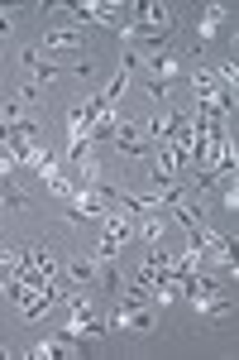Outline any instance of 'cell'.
<instances>
[{"label":"cell","mask_w":239,"mask_h":360,"mask_svg":"<svg viewBox=\"0 0 239 360\" xmlns=\"http://www.w3.org/2000/svg\"><path fill=\"white\" fill-rule=\"evenodd\" d=\"M110 332H153V303L125 298V303L110 312Z\"/></svg>","instance_id":"obj_1"},{"label":"cell","mask_w":239,"mask_h":360,"mask_svg":"<svg viewBox=\"0 0 239 360\" xmlns=\"http://www.w3.org/2000/svg\"><path fill=\"white\" fill-rule=\"evenodd\" d=\"M115 144H120V154H130V159H139V154L149 149V139H144V130H139V125H125V120L115 125Z\"/></svg>","instance_id":"obj_2"},{"label":"cell","mask_w":239,"mask_h":360,"mask_svg":"<svg viewBox=\"0 0 239 360\" xmlns=\"http://www.w3.org/2000/svg\"><path fill=\"white\" fill-rule=\"evenodd\" d=\"M149 63V82H172V77H182V63L172 53H153V58H144Z\"/></svg>","instance_id":"obj_3"},{"label":"cell","mask_w":239,"mask_h":360,"mask_svg":"<svg viewBox=\"0 0 239 360\" xmlns=\"http://www.w3.org/2000/svg\"><path fill=\"white\" fill-rule=\"evenodd\" d=\"M81 44H86V29H81V25L48 29V34H43V49H81Z\"/></svg>","instance_id":"obj_4"},{"label":"cell","mask_w":239,"mask_h":360,"mask_svg":"<svg viewBox=\"0 0 239 360\" xmlns=\"http://www.w3.org/2000/svg\"><path fill=\"white\" fill-rule=\"evenodd\" d=\"M86 135H91V101H81V106L67 111V139L77 144V139H86ZM86 144H91V139H86Z\"/></svg>","instance_id":"obj_5"},{"label":"cell","mask_w":239,"mask_h":360,"mask_svg":"<svg viewBox=\"0 0 239 360\" xmlns=\"http://www.w3.org/2000/svg\"><path fill=\"white\" fill-rule=\"evenodd\" d=\"M67 278H72V283H91V278H101V264H96V259H67Z\"/></svg>","instance_id":"obj_6"},{"label":"cell","mask_w":239,"mask_h":360,"mask_svg":"<svg viewBox=\"0 0 239 360\" xmlns=\"http://www.w3.org/2000/svg\"><path fill=\"white\" fill-rule=\"evenodd\" d=\"M81 20L110 25V20H115V5H91V0H86V5H77V25H81Z\"/></svg>","instance_id":"obj_7"},{"label":"cell","mask_w":239,"mask_h":360,"mask_svg":"<svg viewBox=\"0 0 239 360\" xmlns=\"http://www.w3.org/2000/svg\"><path fill=\"white\" fill-rule=\"evenodd\" d=\"M220 20H225V5H211V10H206V20L196 25V39H201V44H206V39H215V29H220Z\"/></svg>","instance_id":"obj_8"},{"label":"cell","mask_w":239,"mask_h":360,"mask_svg":"<svg viewBox=\"0 0 239 360\" xmlns=\"http://www.w3.org/2000/svg\"><path fill=\"white\" fill-rule=\"evenodd\" d=\"M5 34H10V15H0V39H5Z\"/></svg>","instance_id":"obj_9"},{"label":"cell","mask_w":239,"mask_h":360,"mask_svg":"<svg viewBox=\"0 0 239 360\" xmlns=\"http://www.w3.org/2000/svg\"><path fill=\"white\" fill-rule=\"evenodd\" d=\"M0 356H5V346H0Z\"/></svg>","instance_id":"obj_10"}]
</instances>
